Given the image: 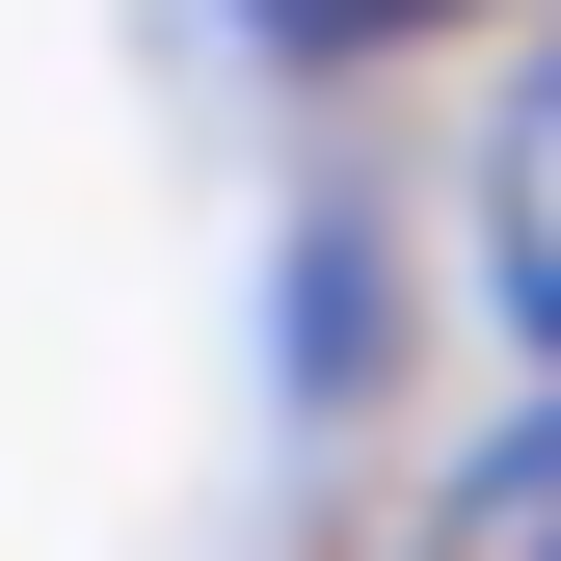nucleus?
Masks as SVG:
<instances>
[{"instance_id": "f257e3e1", "label": "nucleus", "mask_w": 561, "mask_h": 561, "mask_svg": "<svg viewBox=\"0 0 561 561\" xmlns=\"http://www.w3.org/2000/svg\"><path fill=\"white\" fill-rule=\"evenodd\" d=\"M481 241H508V321L561 347V54L508 81V134H481Z\"/></svg>"}, {"instance_id": "f03ea898", "label": "nucleus", "mask_w": 561, "mask_h": 561, "mask_svg": "<svg viewBox=\"0 0 561 561\" xmlns=\"http://www.w3.org/2000/svg\"><path fill=\"white\" fill-rule=\"evenodd\" d=\"M428 561H561V401L455 455V508H428Z\"/></svg>"}, {"instance_id": "7ed1b4c3", "label": "nucleus", "mask_w": 561, "mask_h": 561, "mask_svg": "<svg viewBox=\"0 0 561 561\" xmlns=\"http://www.w3.org/2000/svg\"><path fill=\"white\" fill-rule=\"evenodd\" d=\"M295 27H375V0H295Z\"/></svg>"}]
</instances>
